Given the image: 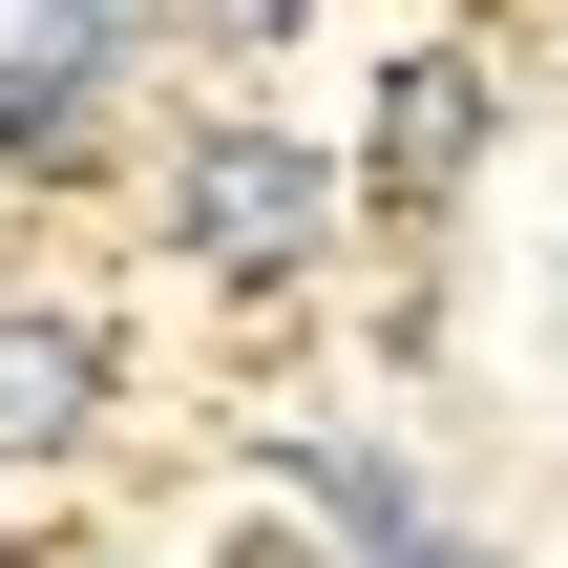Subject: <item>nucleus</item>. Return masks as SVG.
<instances>
[{
	"mask_svg": "<svg viewBox=\"0 0 568 568\" xmlns=\"http://www.w3.org/2000/svg\"><path fill=\"white\" fill-rule=\"evenodd\" d=\"M232 568H316V527H232Z\"/></svg>",
	"mask_w": 568,
	"mask_h": 568,
	"instance_id": "6",
	"label": "nucleus"
},
{
	"mask_svg": "<svg viewBox=\"0 0 568 568\" xmlns=\"http://www.w3.org/2000/svg\"><path fill=\"white\" fill-rule=\"evenodd\" d=\"M105 422V337L84 316H0V464H63Z\"/></svg>",
	"mask_w": 568,
	"mask_h": 568,
	"instance_id": "3",
	"label": "nucleus"
},
{
	"mask_svg": "<svg viewBox=\"0 0 568 568\" xmlns=\"http://www.w3.org/2000/svg\"><path fill=\"white\" fill-rule=\"evenodd\" d=\"M84 105H105V0H63V21L0 63V169H63V148H84Z\"/></svg>",
	"mask_w": 568,
	"mask_h": 568,
	"instance_id": "4",
	"label": "nucleus"
},
{
	"mask_svg": "<svg viewBox=\"0 0 568 568\" xmlns=\"http://www.w3.org/2000/svg\"><path fill=\"white\" fill-rule=\"evenodd\" d=\"M464 169H485V63H464V42H422V63L379 84V211H443Z\"/></svg>",
	"mask_w": 568,
	"mask_h": 568,
	"instance_id": "2",
	"label": "nucleus"
},
{
	"mask_svg": "<svg viewBox=\"0 0 568 568\" xmlns=\"http://www.w3.org/2000/svg\"><path fill=\"white\" fill-rule=\"evenodd\" d=\"M190 21H211V42H295L316 0H190Z\"/></svg>",
	"mask_w": 568,
	"mask_h": 568,
	"instance_id": "5",
	"label": "nucleus"
},
{
	"mask_svg": "<svg viewBox=\"0 0 568 568\" xmlns=\"http://www.w3.org/2000/svg\"><path fill=\"white\" fill-rule=\"evenodd\" d=\"M316 232H337V169H316L295 126H190V148H169V253H211L232 295H274Z\"/></svg>",
	"mask_w": 568,
	"mask_h": 568,
	"instance_id": "1",
	"label": "nucleus"
}]
</instances>
